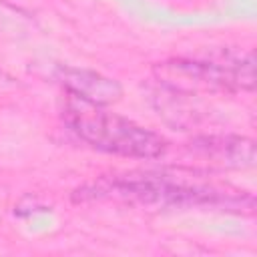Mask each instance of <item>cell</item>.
<instances>
[{"label": "cell", "mask_w": 257, "mask_h": 257, "mask_svg": "<svg viewBox=\"0 0 257 257\" xmlns=\"http://www.w3.org/2000/svg\"><path fill=\"white\" fill-rule=\"evenodd\" d=\"M62 120L80 141L104 153L131 159H159L167 151L161 135L106 110V106L80 100L72 94L62 108Z\"/></svg>", "instance_id": "2"}, {"label": "cell", "mask_w": 257, "mask_h": 257, "mask_svg": "<svg viewBox=\"0 0 257 257\" xmlns=\"http://www.w3.org/2000/svg\"><path fill=\"white\" fill-rule=\"evenodd\" d=\"M54 74L68 94H72L80 100L92 102V104L108 106V104L120 100V96H122V86L114 78L104 76L96 70L60 64V66H56Z\"/></svg>", "instance_id": "5"}, {"label": "cell", "mask_w": 257, "mask_h": 257, "mask_svg": "<svg viewBox=\"0 0 257 257\" xmlns=\"http://www.w3.org/2000/svg\"><path fill=\"white\" fill-rule=\"evenodd\" d=\"M193 96L195 94L175 90L159 82V88L151 92V102L165 122H169L175 128H187L197 124L203 114L199 104L193 102Z\"/></svg>", "instance_id": "6"}, {"label": "cell", "mask_w": 257, "mask_h": 257, "mask_svg": "<svg viewBox=\"0 0 257 257\" xmlns=\"http://www.w3.org/2000/svg\"><path fill=\"white\" fill-rule=\"evenodd\" d=\"M159 82L175 90H253L255 60L251 50H225L207 58H173L155 66Z\"/></svg>", "instance_id": "3"}, {"label": "cell", "mask_w": 257, "mask_h": 257, "mask_svg": "<svg viewBox=\"0 0 257 257\" xmlns=\"http://www.w3.org/2000/svg\"><path fill=\"white\" fill-rule=\"evenodd\" d=\"M189 149L227 169H249L257 161L255 141L241 135H199L191 139Z\"/></svg>", "instance_id": "4"}, {"label": "cell", "mask_w": 257, "mask_h": 257, "mask_svg": "<svg viewBox=\"0 0 257 257\" xmlns=\"http://www.w3.org/2000/svg\"><path fill=\"white\" fill-rule=\"evenodd\" d=\"M78 199H116L143 207H209L227 213L251 215L255 199L249 193H231L215 187L185 185L165 175H124L102 179L76 191Z\"/></svg>", "instance_id": "1"}]
</instances>
